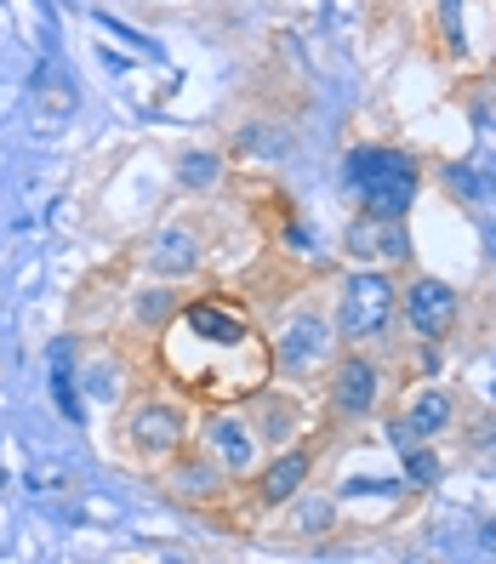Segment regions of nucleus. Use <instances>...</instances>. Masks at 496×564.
<instances>
[{
    "mask_svg": "<svg viewBox=\"0 0 496 564\" xmlns=\"http://www.w3.org/2000/svg\"><path fill=\"white\" fill-rule=\"evenodd\" d=\"M206 451H212L217 468H228V474H246V468H251V456H257L251 427H246L240 416H228V411H217V416L206 422Z\"/></svg>",
    "mask_w": 496,
    "mask_h": 564,
    "instance_id": "1a4fd4ad",
    "label": "nucleus"
},
{
    "mask_svg": "<svg viewBox=\"0 0 496 564\" xmlns=\"http://www.w3.org/2000/svg\"><path fill=\"white\" fill-rule=\"evenodd\" d=\"M165 371L183 382L194 400L228 405L240 393H257L274 371V348L251 330V319L228 303H188L177 325L165 330Z\"/></svg>",
    "mask_w": 496,
    "mask_h": 564,
    "instance_id": "f257e3e1",
    "label": "nucleus"
},
{
    "mask_svg": "<svg viewBox=\"0 0 496 564\" xmlns=\"http://www.w3.org/2000/svg\"><path fill=\"white\" fill-rule=\"evenodd\" d=\"M445 183L456 188V194H468V200H479V172H474V165H445Z\"/></svg>",
    "mask_w": 496,
    "mask_h": 564,
    "instance_id": "f3484780",
    "label": "nucleus"
},
{
    "mask_svg": "<svg viewBox=\"0 0 496 564\" xmlns=\"http://www.w3.org/2000/svg\"><path fill=\"white\" fill-rule=\"evenodd\" d=\"M400 456H406V474H411V485H440V456H434V451L411 445V451H400Z\"/></svg>",
    "mask_w": 496,
    "mask_h": 564,
    "instance_id": "dca6fc26",
    "label": "nucleus"
},
{
    "mask_svg": "<svg viewBox=\"0 0 496 564\" xmlns=\"http://www.w3.org/2000/svg\"><path fill=\"white\" fill-rule=\"evenodd\" d=\"M331 405L343 416H366L377 405V365L366 354H348L343 371H337V388H331Z\"/></svg>",
    "mask_w": 496,
    "mask_h": 564,
    "instance_id": "9d476101",
    "label": "nucleus"
},
{
    "mask_svg": "<svg viewBox=\"0 0 496 564\" xmlns=\"http://www.w3.org/2000/svg\"><path fill=\"white\" fill-rule=\"evenodd\" d=\"M406 422L417 427V434H440V427L451 422V400H445V393H417Z\"/></svg>",
    "mask_w": 496,
    "mask_h": 564,
    "instance_id": "f8f14e48",
    "label": "nucleus"
},
{
    "mask_svg": "<svg viewBox=\"0 0 496 564\" xmlns=\"http://www.w3.org/2000/svg\"><path fill=\"white\" fill-rule=\"evenodd\" d=\"M388 440H393V445H400V451H411V445H417L422 434H417V427H411V422L400 416V422H393V427H388Z\"/></svg>",
    "mask_w": 496,
    "mask_h": 564,
    "instance_id": "aec40b11",
    "label": "nucleus"
},
{
    "mask_svg": "<svg viewBox=\"0 0 496 564\" xmlns=\"http://www.w3.org/2000/svg\"><path fill=\"white\" fill-rule=\"evenodd\" d=\"M348 251L366 257V262H406L411 257V240H406V223L400 217H371V223H354L348 228Z\"/></svg>",
    "mask_w": 496,
    "mask_h": 564,
    "instance_id": "0eeeda50",
    "label": "nucleus"
},
{
    "mask_svg": "<svg viewBox=\"0 0 496 564\" xmlns=\"http://www.w3.org/2000/svg\"><path fill=\"white\" fill-rule=\"evenodd\" d=\"M440 18H445V35H451V46L462 52V0H440Z\"/></svg>",
    "mask_w": 496,
    "mask_h": 564,
    "instance_id": "a211bd4d",
    "label": "nucleus"
},
{
    "mask_svg": "<svg viewBox=\"0 0 496 564\" xmlns=\"http://www.w3.org/2000/svg\"><path fill=\"white\" fill-rule=\"evenodd\" d=\"M325 354H331V319H325V314L303 308V314H291V319L280 325V337H274V365H280V371L309 377Z\"/></svg>",
    "mask_w": 496,
    "mask_h": 564,
    "instance_id": "20e7f679",
    "label": "nucleus"
},
{
    "mask_svg": "<svg viewBox=\"0 0 496 564\" xmlns=\"http://www.w3.org/2000/svg\"><path fill=\"white\" fill-rule=\"evenodd\" d=\"M52 393L69 422H80V405H75V388H69V343H52Z\"/></svg>",
    "mask_w": 496,
    "mask_h": 564,
    "instance_id": "ddd939ff",
    "label": "nucleus"
},
{
    "mask_svg": "<svg viewBox=\"0 0 496 564\" xmlns=\"http://www.w3.org/2000/svg\"><path fill=\"white\" fill-rule=\"evenodd\" d=\"M303 479H309V451H285V456H274V468L262 474V502H291L296 490H303Z\"/></svg>",
    "mask_w": 496,
    "mask_h": 564,
    "instance_id": "9b49d317",
    "label": "nucleus"
},
{
    "mask_svg": "<svg viewBox=\"0 0 496 564\" xmlns=\"http://www.w3.org/2000/svg\"><path fill=\"white\" fill-rule=\"evenodd\" d=\"M177 177H183L188 188H212V183H217V154H183Z\"/></svg>",
    "mask_w": 496,
    "mask_h": 564,
    "instance_id": "2eb2a0df",
    "label": "nucleus"
},
{
    "mask_svg": "<svg viewBox=\"0 0 496 564\" xmlns=\"http://www.w3.org/2000/svg\"><path fill=\"white\" fill-rule=\"evenodd\" d=\"M149 269H154L160 280H183V274H194V269H201V240H194L183 223H165L160 235L149 240Z\"/></svg>",
    "mask_w": 496,
    "mask_h": 564,
    "instance_id": "423d86ee",
    "label": "nucleus"
},
{
    "mask_svg": "<svg viewBox=\"0 0 496 564\" xmlns=\"http://www.w3.org/2000/svg\"><path fill=\"white\" fill-rule=\"evenodd\" d=\"M406 319H411V330L417 337H445V330L456 325V291L445 285V280H434V274H422V280H411V291H406Z\"/></svg>",
    "mask_w": 496,
    "mask_h": 564,
    "instance_id": "39448f33",
    "label": "nucleus"
},
{
    "mask_svg": "<svg viewBox=\"0 0 496 564\" xmlns=\"http://www.w3.org/2000/svg\"><path fill=\"white\" fill-rule=\"evenodd\" d=\"M331 524V502H309L303 508V530H325Z\"/></svg>",
    "mask_w": 496,
    "mask_h": 564,
    "instance_id": "6ab92c4d",
    "label": "nucleus"
},
{
    "mask_svg": "<svg viewBox=\"0 0 496 564\" xmlns=\"http://www.w3.org/2000/svg\"><path fill=\"white\" fill-rule=\"evenodd\" d=\"M348 188L366 200V217H406L417 200V160L400 149H354Z\"/></svg>",
    "mask_w": 496,
    "mask_h": 564,
    "instance_id": "f03ea898",
    "label": "nucleus"
},
{
    "mask_svg": "<svg viewBox=\"0 0 496 564\" xmlns=\"http://www.w3.org/2000/svg\"><path fill=\"white\" fill-rule=\"evenodd\" d=\"M172 490L183 496H194V502H206V496H217V474L212 468H201V462H183V468H177V479H172Z\"/></svg>",
    "mask_w": 496,
    "mask_h": 564,
    "instance_id": "4468645a",
    "label": "nucleus"
},
{
    "mask_svg": "<svg viewBox=\"0 0 496 564\" xmlns=\"http://www.w3.org/2000/svg\"><path fill=\"white\" fill-rule=\"evenodd\" d=\"M388 319H393V280L382 269L348 274L343 303H337V337L371 343V337H382V330H388Z\"/></svg>",
    "mask_w": 496,
    "mask_h": 564,
    "instance_id": "7ed1b4c3",
    "label": "nucleus"
},
{
    "mask_svg": "<svg viewBox=\"0 0 496 564\" xmlns=\"http://www.w3.org/2000/svg\"><path fill=\"white\" fill-rule=\"evenodd\" d=\"M131 445L143 456H172L183 445V411L177 405H138V416H131Z\"/></svg>",
    "mask_w": 496,
    "mask_h": 564,
    "instance_id": "6e6552de",
    "label": "nucleus"
}]
</instances>
